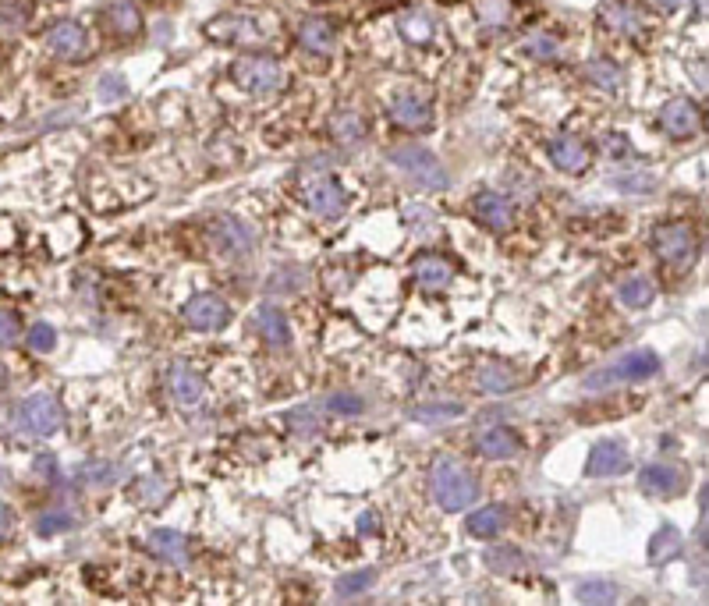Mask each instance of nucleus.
Instances as JSON below:
<instances>
[{
	"instance_id": "nucleus-1",
	"label": "nucleus",
	"mask_w": 709,
	"mask_h": 606,
	"mask_svg": "<svg viewBox=\"0 0 709 606\" xmlns=\"http://www.w3.org/2000/svg\"><path fill=\"white\" fill-rule=\"evenodd\" d=\"M426 482H429L433 504L447 514L468 511V507H476L479 500V479L468 472L458 458H451V454H440V458L429 461Z\"/></svg>"
},
{
	"instance_id": "nucleus-2",
	"label": "nucleus",
	"mask_w": 709,
	"mask_h": 606,
	"mask_svg": "<svg viewBox=\"0 0 709 606\" xmlns=\"http://www.w3.org/2000/svg\"><path fill=\"white\" fill-rule=\"evenodd\" d=\"M387 160L398 167L412 185H419L422 192H447V185H451V174H447V167L440 164V156L429 153V149L419 146V142L390 146Z\"/></svg>"
},
{
	"instance_id": "nucleus-3",
	"label": "nucleus",
	"mask_w": 709,
	"mask_h": 606,
	"mask_svg": "<svg viewBox=\"0 0 709 606\" xmlns=\"http://www.w3.org/2000/svg\"><path fill=\"white\" fill-rule=\"evenodd\" d=\"M660 369H663V362L653 348H635V351H624L621 358H614L610 366L589 373L582 380V387L585 390H610V387H621V383H646V380H653Z\"/></svg>"
},
{
	"instance_id": "nucleus-4",
	"label": "nucleus",
	"mask_w": 709,
	"mask_h": 606,
	"mask_svg": "<svg viewBox=\"0 0 709 606\" xmlns=\"http://www.w3.org/2000/svg\"><path fill=\"white\" fill-rule=\"evenodd\" d=\"M649 245H653V256L663 266H671V270H688L699 259V234L685 220H663V224H656L653 234H649Z\"/></svg>"
},
{
	"instance_id": "nucleus-5",
	"label": "nucleus",
	"mask_w": 709,
	"mask_h": 606,
	"mask_svg": "<svg viewBox=\"0 0 709 606\" xmlns=\"http://www.w3.org/2000/svg\"><path fill=\"white\" fill-rule=\"evenodd\" d=\"M64 426V408L54 394H29L15 404V412H11V429L22 436H36V440H47L54 436L57 429Z\"/></svg>"
},
{
	"instance_id": "nucleus-6",
	"label": "nucleus",
	"mask_w": 709,
	"mask_h": 606,
	"mask_svg": "<svg viewBox=\"0 0 709 606\" xmlns=\"http://www.w3.org/2000/svg\"><path fill=\"white\" fill-rule=\"evenodd\" d=\"M231 78L242 93H252V96H273L284 89V68L281 61L270 54L238 57V61L231 64Z\"/></svg>"
},
{
	"instance_id": "nucleus-7",
	"label": "nucleus",
	"mask_w": 709,
	"mask_h": 606,
	"mask_svg": "<svg viewBox=\"0 0 709 606\" xmlns=\"http://www.w3.org/2000/svg\"><path fill=\"white\" fill-rule=\"evenodd\" d=\"M206 238H210V249L217 252L220 259H249L256 252V234L245 220L231 217V213H217L206 227Z\"/></svg>"
},
{
	"instance_id": "nucleus-8",
	"label": "nucleus",
	"mask_w": 709,
	"mask_h": 606,
	"mask_svg": "<svg viewBox=\"0 0 709 606\" xmlns=\"http://www.w3.org/2000/svg\"><path fill=\"white\" fill-rule=\"evenodd\" d=\"M302 202L309 206L316 217L323 220H341L344 213H348V188L341 185L337 178H330V174H323V178H309L302 185Z\"/></svg>"
},
{
	"instance_id": "nucleus-9",
	"label": "nucleus",
	"mask_w": 709,
	"mask_h": 606,
	"mask_svg": "<svg viewBox=\"0 0 709 606\" xmlns=\"http://www.w3.org/2000/svg\"><path fill=\"white\" fill-rule=\"evenodd\" d=\"M181 319H185L188 330L217 334V330H224L231 323V305L220 295H213V291H199V295H192L181 305Z\"/></svg>"
},
{
	"instance_id": "nucleus-10",
	"label": "nucleus",
	"mask_w": 709,
	"mask_h": 606,
	"mask_svg": "<svg viewBox=\"0 0 709 606\" xmlns=\"http://www.w3.org/2000/svg\"><path fill=\"white\" fill-rule=\"evenodd\" d=\"M206 36L224 47H256L266 39V29H259V18L252 15H217L206 22Z\"/></svg>"
},
{
	"instance_id": "nucleus-11",
	"label": "nucleus",
	"mask_w": 709,
	"mask_h": 606,
	"mask_svg": "<svg viewBox=\"0 0 709 606\" xmlns=\"http://www.w3.org/2000/svg\"><path fill=\"white\" fill-rule=\"evenodd\" d=\"M167 394L181 412H199L206 404V380L188 362H171L167 366Z\"/></svg>"
},
{
	"instance_id": "nucleus-12",
	"label": "nucleus",
	"mask_w": 709,
	"mask_h": 606,
	"mask_svg": "<svg viewBox=\"0 0 709 606\" xmlns=\"http://www.w3.org/2000/svg\"><path fill=\"white\" fill-rule=\"evenodd\" d=\"M596 18H600L603 29L614 32V36H624V39H639L649 32L646 11H642L639 4H628V0H607V4H600Z\"/></svg>"
},
{
	"instance_id": "nucleus-13",
	"label": "nucleus",
	"mask_w": 709,
	"mask_h": 606,
	"mask_svg": "<svg viewBox=\"0 0 709 606\" xmlns=\"http://www.w3.org/2000/svg\"><path fill=\"white\" fill-rule=\"evenodd\" d=\"M525 451V440L518 429L504 426V422H497V426H483L476 433V454L486 461H511L518 458V454Z\"/></svg>"
},
{
	"instance_id": "nucleus-14",
	"label": "nucleus",
	"mask_w": 709,
	"mask_h": 606,
	"mask_svg": "<svg viewBox=\"0 0 709 606\" xmlns=\"http://www.w3.org/2000/svg\"><path fill=\"white\" fill-rule=\"evenodd\" d=\"M472 217H476V224L486 227V231L504 234L515 224V206H511L507 195L493 192V188H483V192H476V199H472Z\"/></svg>"
},
{
	"instance_id": "nucleus-15",
	"label": "nucleus",
	"mask_w": 709,
	"mask_h": 606,
	"mask_svg": "<svg viewBox=\"0 0 709 606\" xmlns=\"http://www.w3.org/2000/svg\"><path fill=\"white\" fill-rule=\"evenodd\" d=\"M639 490L646 497L656 500H671L685 490V472L671 461H649V465L639 468Z\"/></svg>"
},
{
	"instance_id": "nucleus-16",
	"label": "nucleus",
	"mask_w": 709,
	"mask_h": 606,
	"mask_svg": "<svg viewBox=\"0 0 709 606\" xmlns=\"http://www.w3.org/2000/svg\"><path fill=\"white\" fill-rule=\"evenodd\" d=\"M660 128L678 142L692 139V135L702 128L699 103L688 100V96H674V100H667L663 103V110H660Z\"/></svg>"
},
{
	"instance_id": "nucleus-17",
	"label": "nucleus",
	"mask_w": 709,
	"mask_h": 606,
	"mask_svg": "<svg viewBox=\"0 0 709 606\" xmlns=\"http://www.w3.org/2000/svg\"><path fill=\"white\" fill-rule=\"evenodd\" d=\"M546 153H550V164L564 174H582L585 167L593 164V146H589L582 135H557V139L546 146Z\"/></svg>"
},
{
	"instance_id": "nucleus-18",
	"label": "nucleus",
	"mask_w": 709,
	"mask_h": 606,
	"mask_svg": "<svg viewBox=\"0 0 709 606\" xmlns=\"http://www.w3.org/2000/svg\"><path fill=\"white\" fill-rule=\"evenodd\" d=\"M47 50L54 57H61V61H82L89 50L86 29L78 22H71V18H64V22H57L54 29L47 32Z\"/></svg>"
},
{
	"instance_id": "nucleus-19",
	"label": "nucleus",
	"mask_w": 709,
	"mask_h": 606,
	"mask_svg": "<svg viewBox=\"0 0 709 606\" xmlns=\"http://www.w3.org/2000/svg\"><path fill=\"white\" fill-rule=\"evenodd\" d=\"M454 263L440 252H422L419 259L412 263V277L422 291H444L454 284Z\"/></svg>"
},
{
	"instance_id": "nucleus-20",
	"label": "nucleus",
	"mask_w": 709,
	"mask_h": 606,
	"mask_svg": "<svg viewBox=\"0 0 709 606\" xmlns=\"http://www.w3.org/2000/svg\"><path fill=\"white\" fill-rule=\"evenodd\" d=\"M252 327H256L259 341L273 351H288L291 341H295V337H291L288 316H284L281 309H273V305H259L256 316H252Z\"/></svg>"
},
{
	"instance_id": "nucleus-21",
	"label": "nucleus",
	"mask_w": 709,
	"mask_h": 606,
	"mask_svg": "<svg viewBox=\"0 0 709 606\" xmlns=\"http://www.w3.org/2000/svg\"><path fill=\"white\" fill-rule=\"evenodd\" d=\"M624 468H628V451H624L621 440L593 443V451L585 458V475L589 479H610V475H621Z\"/></svg>"
},
{
	"instance_id": "nucleus-22",
	"label": "nucleus",
	"mask_w": 709,
	"mask_h": 606,
	"mask_svg": "<svg viewBox=\"0 0 709 606\" xmlns=\"http://www.w3.org/2000/svg\"><path fill=\"white\" fill-rule=\"evenodd\" d=\"M390 121L405 132H426V128H433V107L422 96L401 93L390 100Z\"/></svg>"
},
{
	"instance_id": "nucleus-23",
	"label": "nucleus",
	"mask_w": 709,
	"mask_h": 606,
	"mask_svg": "<svg viewBox=\"0 0 709 606\" xmlns=\"http://www.w3.org/2000/svg\"><path fill=\"white\" fill-rule=\"evenodd\" d=\"M298 47L309 50L316 57H330L337 50V25L330 18H305L295 29Z\"/></svg>"
},
{
	"instance_id": "nucleus-24",
	"label": "nucleus",
	"mask_w": 709,
	"mask_h": 606,
	"mask_svg": "<svg viewBox=\"0 0 709 606\" xmlns=\"http://www.w3.org/2000/svg\"><path fill=\"white\" fill-rule=\"evenodd\" d=\"M146 550L153 553L160 564H171V568H181L188 564V539L185 532L178 529H156L146 536Z\"/></svg>"
},
{
	"instance_id": "nucleus-25",
	"label": "nucleus",
	"mask_w": 709,
	"mask_h": 606,
	"mask_svg": "<svg viewBox=\"0 0 709 606\" xmlns=\"http://www.w3.org/2000/svg\"><path fill=\"white\" fill-rule=\"evenodd\" d=\"M103 22L114 32L117 39H139L142 36V11L135 0H110L107 11H103Z\"/></svg>"
},
{
	"instance_id": "nucleus-26",
	"label": "nucleus",
	"mask_w": 709,
	"mask_h": 606,
	"mask_svg": "<svg viewBox=\"0 0 709 606\" xmlns=\"http://www.w3.org/2000/svg\"><path fill=\"white\" fill-rule=\"evenodd\" d=\"M327 132H330V139L341 142V146H362L366 135H369V125H366V117H362L359 110L341 107V110L330 114Z\"/></svg>"
},
{
	"instance_id": "nucleus-27",
	"label": "nucleus",
	"mask_w": 709,
	"mask_h": 606,
	"mask_svg": "<svg viewBox=\"0 0 709 606\" xmlns=\"http://www.w3.org/2000/svg\"><path fill=\"white\" fill-rule=\"evenodd\" d=\"M504 529H507V507H500V504L476 507V511H468V518H465V532L472 539H483V543L497 539Z\"/></svg>"
},
{
	"instance_id": "nucleus-28",
	"label": "nucleus",
	"mask_w": 709,
	"mask_h": 606,
	"mask_svg": "<svg viewBox=\"0 0 709 606\" xmlns=\"http://www.w3.org/2000/svg\"><path fill=\"white\" fill-rule=\"evenodd\" d=\"M476 383L483 394H511V390L522 387V373H515L511 366H504V362H483V366L476 369Z\"/></svg>"
},
{
	"instance_id": "nucleus-29",
	"label": "nucleus",
	"mask_w": 709,
	"mask_h": 606,
	"mask_svg": "<svg viewBox=\"0 0 709 606\" xmlns=\"http://www.w3.org/2000/svg\"><path fill=\"white\" fill-rule=\"evenodd\" d=\"M582 75L589 86L603 89V93H617L624 86V71L621 64H614L610 57H593V61L582 64Z\"/></svg>"
},
{
	"instance_id": "nucleus-30",
	"label": "nucleus",
	"mask_w": 709,
	"mask_h": 606,
	"mask_svg": "<svg viewBox=\"0 0 709 606\" xmlns=\"http://www.w3.org/2000/svg\"><path fill=\"white\" fill-rule=\"evenodd\" d=\"M486 568L493 575H507V578H522L529 571V557H525L518 546H490L486 550Z\"/></svg>"
},
{
	"instance_id": "nucleus-31",
	"label": "nucleus",
	"mask_w": 709,
	"mask_h": 606,
	"mask_svg": "<svg viewBox=\"0 0 709 606\" xmlns=\"http://www.w3.org/2000/svg\"><path fill=\"white\" fill-rule=\"evenodd\" d=\"M617 298L628 309H649L656 298V284L649 277H642V273H628V277L617 280Z\"/></svg>"
},
{
	"instance_id": "nucleus-32",
	"label": "nucleus",
	"mask_w": 709,
	"mask_h": 606,
	"mask_svg": "<svg viewBox=\"0 0 709 606\" xmlns=\"http://www.w3.org/2000/svg\"><path fill=\"white\" fill-rule=\"evenodd\" d=\"M685 543H681V532L674 525H663L656 529V536L649 539V564H667V560H678Z\"/></svg>"
},
{
	"instance_id": "nucleus-33",
	"label": "nucleus",
	"mask_w": 709,
	"mask_h": 606,
	"mask_svg": "<svg viewBox=\"0 0 709 606\" xmlns=\"http://www.w3.org/2000/svg\"><path fill=\"white\" fill-rule=\"evenodd\" d=\"M522 57H529V61H561L564 47L561 39L554 36V32H532V36L522 39Z\"/></svg>"
},
{
	"instance_id": "nucleus-34",
	"label": "nucleus",
	"mask_w": 709,
	"mask_h": 606,
	"mask_svg": "<svg viewBox=\"0 0 709 606\" xmlns=\"http://www.w3.org/2000/svg\"><path fill=\"white\" fill-rule=\"evenodd\" d=\"M575 599L589 606H610L617 603V585L610 578H582L575 585Z\"/></svg>"
},
{
	"instance_id": "nucleus-35",
	"label": "nucleus",
	"mask_w": 709,
	"mask_h": 606,
	"mask_svg": "<svg viewBox=\"0 0 709 606\" xmlns=\"http://www.w3.org/2000/svg\"><path fill=\"white\" fill-rule=\"evenodd\" d=\"M398 29L412 47H426L437 25H433V18H429L426 11H405V15L398 18Z\"/></svg>"
},
{
	"instance_id": "nucleus-36",
	"label": "nucleus",
	"mask_w": 709,
	"mask_h": 606,
	"mask_svg": "<svg viewBox=\"0 0 709 606\" xmlns=\"http://www.w3.org/2000/svg\"><path fill=\"white\" fill-rule=\"evenodd\" d=\"M415 422H426V426H437V422H451V419H461L465 408L458 401H433V404H415L412 412Z\"/></svg>"
},
{
	"instance_id": "nucleus-37",
	"label": "nucleus",
	"mask_w": 709,
	"mask_h": 606,
	"mask_svg": "<svg viewBox=\"0 0 709 606\" xmlns=\"http://www.w3.org/2000/svg\"><path fill=\"white\" fill-rule=\"evenodd\" d=\"M476 18L486 29H507L515 18V4L511 0H476Z\"/></svg>"
},
{
	"instance_id": "nucleus-38",
	"label": "nucleus",
	"mask_w": 709,
	"mask_h": 606,
	"mask_svg": "<svg viewBox=\"0 0 709 606\" xmlns=\"http://www.w3.org/2000/svg\"><path fill=\"white\" fill-rule=\"evenodd\" d=\"M75 479L82 486H114L121 479V465H114V461H86V465L78 468Z\"/></svg>"
},
{
	"instance_id": "nucleus-39",
	"label": "nucleus",
	"mask_w": 709,
	"mask_h": 606,
	"mask_svg": "<svg viewBox=\"0 0 709 606\" xmlns=\"http://www.w3.org/2000/svg\"><path fill=\"white\" fill-rule=\"evenodd\" d=\"M75 529V514L64 511V507H50L36 518V532L43 539H54V536H64V532Z\"/></svg>"
},
{
	"instance_id": "nucleus-40",
	"label": "nucleus",
	"mask_w": 709,
	"mask_h": 606,
	"mask_svg": "<svg viewBox=\"0 0 709 606\" xmlns=\"http://www.w3.org/2000/svg\"><path fill=\"white\" fill-rule=\"evenodd\" d=\"M373 585H376V571L373 568H362V571H351V575L337 578L334 592H337V599H355V596H366Z\"/></svg>"
},
{
	"instance_id": "nucleus-41",
	"label": "nucleus",
	"mask_w": 709,
	"mask_h": 606,
	"mask_svg": "<svg viewBox=\"0 0 709 606\" xmlns=\"http://www.w3.org/2000/svg\"><path fill=\"white\" fill-rule=\"evenodd\" d=\"M135 500H139L142 507H156L164 504L167 497H171V486H167L164 479H156V475H146V479L135 482Z\"/></svg>"
},
{
	"instance_id": "nucleus-42",
	"label": "nucleus",
	"mask_w": 709,
	"mask_h": 606,
	"mask_svg": "<svg viewBox=\"0 0 709 606\" xmlns=\"http://www.w3.org/2000/svg\"><path fill=\"white\" fill-rule=\"evenodd\" d=\"M323 408H327L330 415H341V419H355V415L366 412V401H362L359 394L341 390V394H330L327 401H323Z\"/></svg>"
},
{
	"instance_id": "nucleus-43",
	"label": "nucleus",
	"mask_w": 709,
	"mask_h": 606,
	"mask_svg": "<svg viewBox=\"0 0 709 606\" xmlns=\"http://www.w3.org/2000/svg\"><path fill=\"white\" fill-rule=\"evenodd\" d=\"M25 344H29V351H36V355H50V351L57 348V330L50 327V323H32L29 334H25Z\"/></svg>"
},
{
	"instance_id": "nucleus-44",
	"label": "nucleus",
	"mask_w": 709,
	"mask_h": 606,
	"mask_svg": "<svg viewBox=\"0 0 709 606\" xmlns=\"http://www.w3.org/2000/svg\"><path fill=\"white\" fill-rule=\"evenodd\" d=\"M18 337H22V312L0 309V348H11Z\"/></svg>"
},
{
	"instance_id": "nucleus-45",
	"label": "nucleus",
	"mask_w": 709,
	"mask_h": 606,
	"mask_svg": "<svg viewBox=\"0 0 709 606\" xmlns=\"http://www.w3.org/2000/svg\"><path fill=\"white\" fill-rule=\"evenodd\" d=\"M128 96V82L117 71H110V75L100 78V100L103 103H114V100H125Z\"/></svg>"
},
{
	"instance_id": "nucleus-46",
	"label": "nucleus",
	"mask_w": 709,
	"mask_h": 606,
	"mask_svg": "<svg viewBox=\"0 0 709 606\" xmlns=\"http://www.w3.org/2000/svg\"><path fill=\"white\" fill-rule=\"evenodd\" d=\"M302 280H305V273L302 270H295V266H288V270H277L270 277V288L273 291H302Z\"/></svg>"
},
{
	"instance_id": "nucleus-47",
	"label": "nucleus",
	"mask_w": 709,
	"mask_h": 606,
	"mask_svg": "<svg viewBox=\"0 0 709 606\" xmlns=\"http://www.w3.org/2000/svg\"><path fill=\"white\" fill-rule=\"evenodd\" d=\"M25 22H29V8H25V4L11 0V4L0 8V25H4V29H25Z\"/></svg>"
},
{
	"instance_id": "nucleus-48",
	"label": "nucleus",
	"mask_w": 709,
	"mask_h": 606,
	"mask_svg": "<svg viewBox=\"0 0 709 606\" xmlns=\"http://www.w3.org/2000/svg\"><path fill=\"white\" fill-rule=\"evenodd\" d=\"M603 149H607L610 156H628L632 153V146H628L624 135H607V139H603Z\"/></svg>"
},
{
	"instance_id": "nucleus-49",
	"label": "nucleus",
	"mask_w": 709,
	"mask_h": 606,
	"mask_svg": "<svg viewBox=\"0 0 709 606\" xmlns=\"http://www.w3.org/2000/svg\"><path fill=\"white\" fill-rule=\"evenodd\" d=\"M15 532V511H11L4 500H0V539H8Z\"/></svg>"
},
{
	"instance_id": "nucleus-50",
	"label": "nucleus",
	"mask_w": 709,
	"mask_h": 606,
	"mask_svg": "<svg viewBox=\"0 0 709 606\" xmlns=\"http://www.w3.org/2000/svg\"><path fill=\"white\" fill-rule=\"evenodd\" d=\"M36 472H43L47 479H57V461H54V454H43V458H36Z\"/></svg>"
},
{
	"instance_id": "nucleus-51",
	"label": "nucleus",
	"mask_w": 709,
	"mask_h": 606,
	"mask_svg": "<svg viewBox=\"0 0 709 606\" xmlns=\"http://www.w3.org/2000/svg\"><path fill=\"white\" fill-rule=\"evenodd\" d=\"M653 8H660V11H667V15H671V11L681 8V0H653Z\"/></svg>"
},
{
	"instance_id": "nucleus-52",
	"label": "nucleus",
	"mask_w": 709,
	"mask_h": 606,
	"mask_svg": "<svg viewBox=\"0 0 709 606\" xmlns=\"http://www.w3.org/2000/svg\"><path fill=\"white\" fill-rule=\"evenodd\" d=\"M376 529V518H373V514H362V518H359V532H373Z\"/></svg>"
},
{
	"instance_id": "nucleus-53",
	"label": "nucleus",
	"mask_w": 709,
	"mask_h": 606,
	"mask_svg": "<svg viewBox=\"0 0 709 606\" xmlns=\"http://www.w3.org/2000/svg\"><path fill=\"white\" fill-rule=\"evenodd\" d=\"M4 387H8V369L0 366V390H4Z\"/></svg>"
},
{
	"instance_id": "nucleus-54",
	"label": "nucleus",
	"mask_w": 709,
	"mask_h": 606,
	"mask_svg": "<svg viewBox=\"0 0 709 606\" xmlns=\"http://www.w3.org/2000/svg\"><path fill=\"white\" fill-rule=\"evenodd\" d=\"M695 11H699V15H706V0H695Z\"/></svg>"
},
{
	"instance_id": "nucleus-55",
	"label": "nucleus",
	"mask_w": 709,
	"mask_h": 606,
	"mask_svg": "<svg viewBox=\"0 0 709 606\" xmlns=\"http://www.w3.org/2000/svg\"><path fill=\"white\" fill-rule=\"evenodd\" d=\"M316 4H323V0H316Z\"/></svg>"
}]
</instances>
